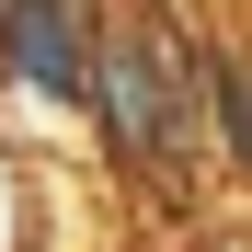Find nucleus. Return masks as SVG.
I'll list each match as a JSON object with an SVG mask.
<instances>
[{"instance_id":"2","label":"nucleus","mask_w":252,"mask_h":252,"mask_svg":"<svg viewBox=\"0 0 252 252\" xmlns=\"http://www.w3.org/2000/svg\"><path fill=\"white\" fill-rule=\"evenodd\" d=\"M0 92H12V115L80 126V103H92V0H0Z\"/></svg>"},{"instance_id":"1","label":"nucleus","mask_w":252,"mask_h":252,"mask_svg":"<svg viewBox=\"0 0 252 252\" xmlns=\"http://www.w3.org/2000/svg\"><path fill=\"white\" fill-rule=\"evenodd\" d=\"M80 126L103 138V172L126 195H184L195 184V92L172 69L160 0H92V103Z\"/></svg>"}]
</instances>
